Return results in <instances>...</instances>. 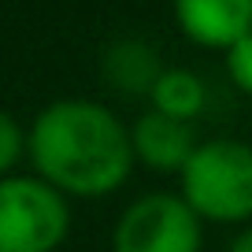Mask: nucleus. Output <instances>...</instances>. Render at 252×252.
<instances>
[{
    "label": "nucleus",
    "mask_w": 252,
    "mask_h": 252,
    "mask_svg": "<svg viewBox=\"0 0 252 252\" xmlns=\"http://www.w3.org/2000/svg\"><path fill=\"white\" fill-rule=\"evenodd\" d=\"M30 156L48 186L100 197L126 182L134 141L104 104L56 100L33 119Z\"/></svg>",
    "instance_id": "nucleus-1"
},
{
    "label": "nucleus",
    "mask_w": 252,
    "mask_h": 252,
    "mask_svg": "<svg viewBox=\"0 0 252 252\" xmlns=\"http://www.w3.org/2000/svg\"><path fill=\"white\" fill-rule=\"evenodd\" d=\"M182 200L212 222L252 219V145L230 137L197 145L182 167Z\"/></svg>",
    "instance_id": "nucleus-2"
},
{
    "label": "nucleus",
    "mask_w": 252,
    "mask_h": 252,
    "mask_svg": "<svg viewBox=\"0 0 252 252\" xmlns=\"http://www.w3.org/2000/svg\"><path fill=\"white\" fill-rule=\"evenodd\" d=\"M71 215L41 178H0V252H56Z\"/></svg>",
    "instance_id": "nucleus-3"
},
{
    "label": "nucleus",
    "mask_w": 252,
    "mask_h": 252,
    "mask_svg": "<svg viewBox=\"0 0 252 252\" xmlns=\"http://www.w3.org/2000/svg\"><path fill=\"white\" fill-rule=\"evenodd\" d=\"M115 252H200V215L174 193L134 200L115 222Z\"/></svg>",
    "instance_id": "nucleus-4"
},
{
    "label": "nucleus",
    "mask_w": 252,
    "mask_h": 252,
    "mask_svg": "<svg viewBox=\"0 0 252 252\" xmlns=\"http://www.w3.org/2000/svg\"><path fill=\"white\" fill-rule=\"evenodd\" d=\"M178 26L208 48H230L252 33V0H174Z\"/></svg>",
    "instance_id": "nucleus-5"
},
{
    "label": "nucleus",
    "mask_w": 252,
    "mask_h": 252,
    "mask_svg": "<svg viewBox=\"0 0 252 252\" xmlns=\"http://www.w3.org/2000/svg\"><path fill=\"white\" fill-rule=\"evenodd\" d=\"M130 141H134V156H141L149 167H159V171L186 167L189 156L197 152L193 130H189L182 119H171V115H163V111H156V108L145 111L134 123Z\"/></svg>",
    "instance_id": "nucleus-6"
},
{
    "label": "nucleus",
    "mask_w": 252,
    "mask_h": 252,
    "mask_svg": "<svg viewBox=\"0 0 252 252\" xmlns=\"http://www.w3.org/2000/svg\"><path fill=\"white\" fill-rule=\"evenodd\" d=\"M149 96H152V108L156 111H163L171 119H182V123L193 119L204 108V86H200V78L193 71H182V67L159 71V78L152 82Z\"/></svg>",
    "instance_id": "nucleus-7"
},
{
    "label": "nucleus",
    "mask_w": 252,
    "mask_h": 252,
    "mask_svg": "<svg viewBox=\"0 0 252 252\" xmlns=\"http://www.w3.org/2000/svg\"><path fill=\"white\" fill-rule=\"evenodd\" d=\"M108 71L115 74V82H119V86H126V89H152V82L159 78L152 52H149V48H141V45H119V48H111Z\"/></svg>",
    "instance_id": "nucleus-8"
},
{
    "label": "nucleus",
    "mask_w": 252,
    "mask_h": 252,
    "mask_svg": "<svg viewBox=\"0 0 252 252\" xmlns=\"http://www.w3.org/2000/svg\"><path fill=\"white\" fill-rule=\"evenodd\" d=\"M226 71L241 93L252 96V33H245L237 45L226 48Z\"/></svg>",
    "instance_id": "nucleus-9"
},
{
    "label": "nucleus",
    "mask_w": 252,
    "mask_h": 252,
    "mask_svg": "<svg viewBox=\"0 0 252 252\" xmlns=\"http://www.w3.org/2000/svg\"><path fill=\"white\" fill-rule=\"evenodd\" d=\"M19 152H23V130L8 111H0V174L19 159Z\"/></svg>",
    "instance_id": "nucleus-10"
},
{
    "label": "nucleus",
    "mask_w": 252,
    "mask_h": 252,
    "mask_svg": "<svg viewBox=\"0 0 252 252\" xmlns=\"http://www.w3.org/2000/svg\"><path fill=\"white\" fill-rule=\"evenodd\" d=\"M226 252H252V226H249V230H241V234L230 241V249H226Z\"/></svg>",
    "instance_id": "nucleus-11"
}]
</instances>
